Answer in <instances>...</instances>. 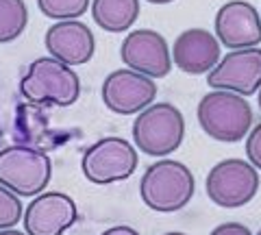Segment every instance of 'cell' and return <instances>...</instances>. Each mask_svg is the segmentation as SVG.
Segmentation results:
<instances>
[{"instance_id": "7a4b0ae2", "label": "cell", "mask_w": 261, "mask_h": 235, "mask_svg": "<svg viewBox=\"0 0 261 235\" xmlns=\"http://www.w3.org/2000/svg\"><path fill=\"white\" fill-rule=\"evenodd\" d=\"M20 94L42 107H70L81 96V79L65 63L53 57H39L20 79Z\"/></svg>"}, {"instance_id": "277c9868", "label": "cell", "mask_w": 261, "mask_h": 235, "mask_svg": "<svg viewBox=\"0 0 261 235\" xmlns=\"http://www.w3.org/2000/svg\"><path fill=\"white\" fill-rule=\"evenodd\" d=\"M185 137V118L181 109L170 102H150L137 113L133 122V142L144 155L168 157Z\"/></svg>"}, {"instance_id": "3957f363", "label": "cell", "mask_w": 261, "mask_h": 235, "mask_svg": "<svg viewBox=\"0 0 261 235\" xmlns=\"http://www.w3.org/2000/svg\"><path fill=\"white\" fill-rule=\"evenodd\" d=\"M196 118L205 135L222 144L242 142L252 126V109L248 100L226 90H214L202 96Z\"/></svg>"}, {"instance_id": "603a6c76", "label": "cell", "mask_w": 261, "mask_h": 235, "mask_svg": "<svg viewBox=\"0 0 261 235\" xmlns=\"http://www.w3.org/2000/svg\"><path fill=\"white\" fill-rule=\"evenodd\" d=\"M150 5H168V3H174V0H146Z\"/></svg>"}, {"instance_id": "2e32d148", "label": "cell", "mask_w": 261, "mask_h": 235, "mask_svg": "<svg viewBox=\"0 0 261 235\" xmlns=\"http://www.w3.org/2000/svg\"><path fill=\"white\" fill-rule=\"evenodd\" d=\"M29 24L24 0H0V44L15 42Z\"/></svg>"}, {"instance_id": "4fadbf2b", "label": "cell", "mask_w": 261, "mask_h": 235, "mask_svg": "<svg viewBox=\"0 0 261 235\" xmlns=\"http://www.w3.org/2000/svg\"><path fill=\"white\" fill-rule=\"evenodd\" d=\"M44 44L53 59L70 68L92 61L96 53V39L92 29L79 20H57L46 31Z\"/></svg>"}, {"instance_id": "7c38bea8", "label": "cell", "mask_w": 261, "mask_h": 235, "mask_svg": "<svg viewBox=\"0 0 261 235\" xmlns=\"http://www.w3.org/2000/svg\"><path fill=\"white\" fill-rule=\"evenodd\" d=\"M216 39L238 50L261 44V15L246 0H231L216 13Z\"/></svg>"}, {"instance_id": "d6986e66", "label": "cell", "mask_w": 261, "mask_h": 235, "mask_svg": "<svg viewBox=\"0 0 261 235\" xmlns=\"http://www.w3.org/2000/svg\"><path fill=\"white\" fill-rule=\"evenodd\" d=\"M246 157L248 164L257 168V172H261V124L250 126L246 135Z\"/></svg>"}, {"instance_id": "d4e9b609", "label": "cell", "mask_w": 261, "mask_h": 235, "mask_svg": "<svg viewBox=\"0 0 261 235\" xmlns=\"http://www.w3.org/2000/svg\"><path fill=\"white\" fill-rule=\"evenodd\" d=\"M257 92H259V98H257V102H259V109H261V87H259Z\"/></svg>"}, {"instance_id": "ac0fdd59", "label": "cell", "mask_w": 261, "mask_h": 235, "mask_svg": "<svg viewBox=\"0 0 261 235\" xmlns=\"http://www.w3.org/2000/svg\"><path fill=\"white\" fill-rule=\"evenodd\" d=\"M22 200L13 192L0 185V229H11L22 220Z\"/></svg>"}, {"instance_id": "ffe728a7", "label": "cell", "mask_w": 261, "mask_h": 235, "mask_svg": "<svg viewBox=\"0 0 261 235\" xmlns=\"http://www.w3.org/2000/svg\"><path fill=\"white\" fill-rule=\"evenodd\" d=\"M209 235H252V233L242 222H224V224H218Z\"/></svg>"}, {"instance_id": "30bf717a", "label": "cell", "mask_w": 261, "mask_h": 235, "mask_svg": "<svg viewBox=\"0 0 261 235\" xmlns=\"http://www.w3.org/2000/svg\"><path fill=\"white\" fill-rule=\"evenodd\" d=\"M79 220V209L72 196L63 192H42L22 212L27 235H63Z\"/></svg>"}, {"instance_id": "9a60e30c", "label": "cell", "mask_w": 261, "mask_h": 235, "mask_svg": "<svg viewBox=\"0 0 261 235\" xmlns=\"http://www.w3.org/2000/svg\"><path fill=\"white\" fill-rule=\"evenodd\" d=\"M92 18L107 33H122L140 18V0H94Z\"/></svg>"}, {"instance_id": "8fae6325", "label": "cell", "mask_w": 261, "mask_h": 235, "mask_svg": "<svg viewBox=\"0 0 261 235\" xmlns=\"http://www.w3.org/2000/svg\"><path fill=\"white\" fill-rule=\"evenodd\" d=\"M120 57L126 68L150 79H163L172 70V57L166 37L152 29L133 31L120 46Z\"/></svg>"}, {"instance_id": "9c48e42d", "label": "cell", "mask_w": 261, "mask_h": 235, "mask_svg": "<svg viewBox=\"0 0 261 235\" xmlns=\"http://www.w3.org/2000/svg\"><path fill=\"white\" fill-rule=\"evenodd\" d=\"M157 98V83L154 79L140 72L122 68L107 74L102 83V102L109 111L118 116H133L146 109Z\"/></svg>"}, {"instance_id": "5bb4252c", "label": "cell", "mask_w": 261, "mask_h": 235, "mask_svg": "<svg viewBox=\"0 0 261 235\" xmlns=\"http://www.w3.org/2000/svg\"><path fill=\"white\" fill-rule=\"evenodd\" d=\"M170 57L174 66L185 74H207L220 61V42L207 29H187L174 39Z\"/></svg>"}, {"instance_id": "ba28073f", "label": "cell", "mask_w": 261, "mask_h": 235, "mask_svg": "<svg viewBox=\"0 0 261 235\" xmlns=\"http://www.w3.org/2000/svg\"><path fill=\"white\" fill-rule=\"evenodd\" d=\"M211 90H226L248 98L261 87V48H238L220 61L207 74Z\"/></svg>"}, {"instance_id": "44dd1931", "label": "cell", "mask_w": 261, "mask_h": 235, "mask_svg": "<svg viewBox=\"0 0 261 235\" xmlns=\"http://www.w3.org/2000/svg\"><path fill=\"white\" fill-rule=\"evenodd\" d=\"M100 235H140V231H135L133 226H126V224H118V226H111V229L102 231Z\"/></svg>"}, {"instance_id": "7402d4cb", "label": "cell", "mask_w": 261, "mask_h": 235, "mask_svg": "<svg viewBox=\"0 0 261 235\" xmlns=\"http://www.w3.org/2000/svg\"><path fill=\"white\" fill-rule=\"evenodd\" d=\"M0 235H27V233H24V231H15L11 226V229H0Z\"/></svg>"}, {"instance_id": "e0dca14e", "label": "cell", "mask_w": 261, "mask_h": 235, "mask_svg": "<svg viewBox=\"0 0 261 235\" xmlns=\"http://www.w3.org/2000/svg\"><path fill=\"white\" fill-rule=\"evenodd\" d=\"M37 7L50 20H79L87 11L89 0H37Z\"/></svg>"}, {"instance_id": "52a82bcc", "label": "cell", "mask_w": 261, "mask_h": 235, "mask_svg": "<svg viewBox=\"0 0 261 235\" xmlns=\"http://www.w3.org/2000/svg\"><path fill=\"white\" fill-rule=\"evenodd\" d=\"M205 190L211 202L224 209H240L257 196L259 172L244 159H224L209 170Z\"/></svg>"}, {"instance_id": "484cf974", "label": "cell", "mask_w": 261, "mask_h": 235, "mask_svg": "<svg viewBox=\"0 0 261 235\" xmlns=\"http://www.w3.org/2000/svg\"><path fill=\"white\" fill-rule=\"evenodd\" d=\"M257 235H261V231H259V233H257Z\"/></svg>"}, {"instance_id": "5b68a950", "label": "cell", "mask_w": 261, "mask_h": 235, "mask_svg": "<svg viewBox=\"0 0 261 235\" xmlns=\"http://www.w3.org/2000/svg\"><path fill=\"white\" fill-rule=\"evenodd\" d=\"M53 179V161L44 150L11 144L0 150V185L15 196H37Z\"/></svg>"}, {"instance_id": "cb8c5ba5", "label": "cell", "mask_w": 261, "mask_h": 235, "mask_svg": "<svg viewBox=\"0 0 261 235\" xmlns=\"http://www.w3.org/2000/svg\"><path fill=\"white\" fill-rule=\"evenodd\" d=\"M163 235H187V233H181V231H170V233H163Z\"/></svg>"}, {"instance_id": "6da1fadb", "label": "cell", "mask_w": 261, "mask_h": 235, "mask_svg": "<svg viewBox=\"0 0 261 235\" xmlns=\"http://www.w3.org/2000/svg\"><path fill=\"white\" fill-rule=\"evenodd\" d=\"M196 192L192 170L181 161L161 159L146 168L140 181L144 205L157 214H174L190 205Z\"/></svg>"}, {"instance_id": "8992f818", "label": "cell", "mask_w": 261, "mask_h": 235, "mask_svg": "<svg viewBox=\"0 0 261 235\" xmlns=\"http://www.w3.org/2000/svg\"><path fill=\"white\" fill-rule=\"evenodd\" d=\"M83 176L94 185H111L133 176L137 170V150L124 137H102L85 148L81 159Z\"/></svg>"}]
</instances>
